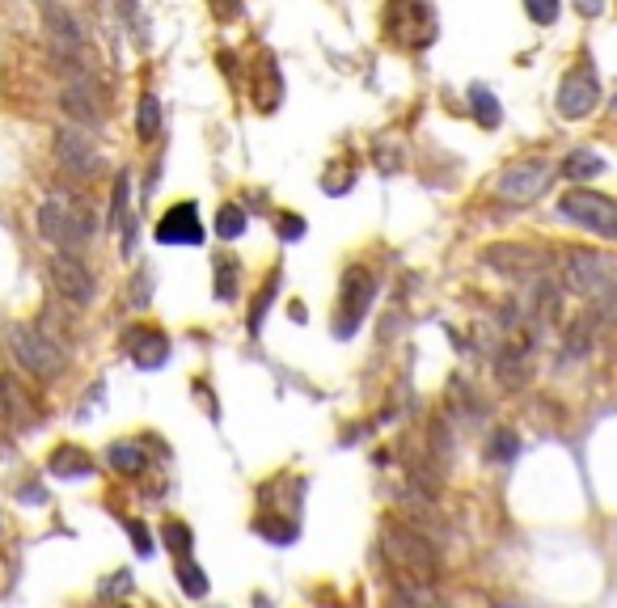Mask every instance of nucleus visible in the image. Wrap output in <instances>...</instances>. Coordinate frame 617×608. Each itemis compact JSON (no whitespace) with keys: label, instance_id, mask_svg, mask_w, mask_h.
I'll return each mask as SVG.
<instances>
[{"label":"nucleus","instance_id":"f257e3e1","mask_svg":"<svg viewBox=\"0 0 617 608\" xmlns=\"http://www.w3.org/2000/svg\"><path fill=\"white\" fill-rule=\"evenodd\" d=\"M562 283L596 300L601 317H617V258L601 249H567L562 254Z\"/></svg>","mask_w":617,"mask_h":608},{"label":"nucleus","instance_id":"f03ea898","mask_svg":"<svg viewBox=\"0 0 617 608\" xmlns=\"http://www.w3.org/2000/svg\"><path fill=\"white\" fill-rule=\"evenodd\" d=\"M34 224H39L42 241L56 246L59 254H68V258H76L94 241V216L72 194H47L39 203V211H34Z\"/></svg>","mask_w":617,"mask_h":608},{"label":"nucleus","instance_id":"7ed1b4c3","mask_svg":"<svg viewBox=\"0 0 617 608\" xmlns=\"http://www.w3.org/2000/svg\"><path fill=\"white\" fill-rule=\"evenodd\" d=\"M380 558L389 562L393 579L432 583L435 570H440L435 545L423 537L415 524H402V520H385V524H380Z\"/></svg>","mask_w":617,"mask_h":608},{"label":"nucleus","instance_id":"20e7f679","mask_svg":"<svg viewBox=\"0 0 617 608\" xmlns=\"http://www.w3.org/2000/svg\"><path fill=\"white\" fill-rule=\"evenodd\" d=\"M4 338H9V346H13L17 363H22L26 372H34L39 380H59L64 368H68L64 346H59L47 330H39V326H22V321H17V326L4 330Z\"/></svg>","mask_w":617,"mask_h":608},{"label":"nucleus","instance_id":"39448f33","mask_svg":"<svg viewBox=\"0 0 617 608\" xmlns=\"http://www.w3.org/2000/svg\"><path fill=\"white\" fill-rule=\"evenodd\" d=\"M377 300V275L368 266H347L343 283H338V313H335V338H351V334L364 326L368 308Z\"/></svg>","mask_w":617,"mask_h":608},{"label":"nucleus","instance_id":"423d86ee","mask_svg":"<svg viewBox=\"0 0 617 608\" xmlns=\"http://www.w3.org/2000/svg\"><path fill=\"white\" fill-rule=\"evenodd\" d=\"M550 182H554V165L550 161H516V165H507L499 174V199L512 203V208H529L537 203L541 194L550 191Z\"/></svg>","mask_w":617,"mask_h":608},{"label":"nucleus","instance_id":"0eeeda50","mask_svg":"<svg viewBox=\"0 0 617 608\" xmlns=\"http://www.w3.org/2000/svg\"><path fill=\"white\" fill-rule=\"evenodd\" d=\"M56 161L59 169L76 182H89L102 174V152L94 144V136L85 131V127H59L56 131Z\"/></svg>","mask_w":617,"mask_h":608},{"label":"nucleus","instance_id":"6e6552de","mask_svg":"<svg viewBox=\"0 0 617 608\" xmlns=\"http://www.w3.org/2000/svg\"><path fill=\"white\" fill-rule=\"evenodd\" d=\"M559 211L571 224H579V228H592V233H601V237H617V199H609V194L579 186V191L562 194Z\"/></svg>","mask_w":617,"mask_h":608},{"label":"nucleus","instance_id":"1a4fd4ad","mask_svg":"<svg viewBox=\"0 0 617 608\" xmlns=\"http://www.w3.org/2000/svg\"><path fill=\"white\" fill-rule=\"evenodd\" d=\"M482 266L495 271V275H512V279H541L550 266V254H541L537 246H520V241H499V246H487L482 254Z\"/></svg>","mask_w":617,"mask_h":608},{"label":"nucleus","instance_id":"9d476101","mask_svg":"<svg viewBox=\"0 0 617 608\" xmlns=\"http://www.w3.org/2000/svg\"><path fill=\"white\" fill-rule=\"evenodd\" d=\"M59 106L64 114L72 119V127H98L106 119V94H102V81L98 76H72L59 94Z\"/></svg>","mask_w":617,"mask_h":608},{"label":"nucleus","instance_id":"9b49d317","mask_svg":"<svg viewBox=\"0 0 617 608\" xmlns=\"http://www.w3.org/2000/svg\"><path fill=\"white\" fill-rule=\"evenodd\" d=\"M47 275H51V288H56L68 304H89V300H94V275L85 271L81 258L56 254V258H51V266H47Z\"/></svg>","mask_w":617,"mask_h":608},{"label":"nucleus","instance_id":"f8f14e48","mask_svg":"<svg viewBox=\"0 0 617 608\" xmlns=\"http://www.w3.org/2000/svg\"><path fill=\"white\" fill-rule=\"evenodd\" d=\"M554 102H559L562 119H588L596 111V102H601V85H596L592 72H571V76H562Z\"/></svg>","mask_w":617,"mask_h":608},{"label":"nucleus","instance_id":"ddd939ff","mask_svg":"<svg viewBox=\"0 0 617 608\" xmlns=\"http://www.w3.org/2000/svg\"><path fill=\"white\" fill-rule=\"evenodd\" d=\"M156 241L161 246H203V224H199L195 203H174L156 224Z\"/></svg>","mask_w":617,"mask_h":608},{"label":"nucleus","instance_id":"4468645a","mask_svg":"<svg viewBox=\"0 0 617 608\" xmlns=\"http://www.w3.org/2000/svg\"><path fill=\"white\" fill-rule=\"evenodd\" d=\"M39 418H42L39 401L30 398L13 376L0 372V423H4V427H13V431H26V427H34Z\"/></svg>","mask_w":617,"mask_h":608},{"label":"nucleus","instance_id":"2eb2a0df","mask_svg":"<svg viewBox=\"0 0 617 608\" xmlns=\"http://www.w3.org/2000/svg\"><path fill=\"white\" fill-rule=\"evenodd\" d=\"M127 355L140 372H153L169 360V338L161 330H131L127 334Z\"/></svg>","mask_w":617,"mask_h":608},{"label":"nucleus","instance_id":"dca6fc26","mask_svg":"<svg viewBox=\"0 0 617 608\" xmlns=\"http://www.w3.org/2000/svg\"><path fill=\"white\" fill-rule=\"evenodd\" d=\"M47 473L56 478H94V460L85 448H72V443H59L51 460H47Z\"/></svg>","mask_w":617,"mask_h":608},{"label":"nucleus","instance_id":"f3484780","mask_svg":"<svg viewBox=\"0 0 617 608\" xmlns=\"http://www.w3.org/2000/svg\"><path fill=\"white\" fill-rule=\"evenodd\" d=\"M596 174H604V156L592 148H576L562 161V178H571V182H592Z\"/></svg>","mask_w":617,"mask_h":608},{"label":"nucleus","instance_id":"a211bd4d","mask_svg":"<svg viewBox=\"0 0 617 608\" xmlns=\"http://www.w3.org/2000/svg\"><path fill=\"white\" fill-rule=\"evenodd\" d=\"M469 106H474V119L487 127V131H495V127L504 123V111H499V102H495V94L487 85H474V89H469Z\"/></svg>","mask_w":617,"mask_h":608},{"label":"nucleus","instance_id":"6ab92c4d","mask_svg":"<svg viewBox=\"0 0 617 608\" xmlns=\"http://www.w3.org/2000/svg\"><path fill=\"white\" fill-rule=\"evenodd\" d=\"M495 368H499V380H504L507 389H520L524 380H529V360H524L520 346H507L504 355L495 360Z\"/></svg>","mask_w":617,"mask_h":608},{"label":"nucleus","instance_id":"aec40b11","mask_svg":"<svg viewBox=\"0 0 617 608\" xmlns=\"http://www.w3.org/2000/svg\"><path fill=\"white\" fill-rule=\"evenodd\" d=\"M136 131H140V139L161 136V102H156L153 94H144L140 106H136Z\"/></svg>","mask_w":617,"mask_h":608},{"label":"nucleus","instance_id":"412c9836","mask_svg":"<svg viewBox=\"0 0 617 608\" xmlns=\"http://www.w3.org/2000/svg\"><path fill=\"white\" fill-rule=\"evenodd\" d=\"M131 211V174H114V191H111V224H131L127 220Z\"/></svg>","mask_w":617,"mask_h":608},{"label":"nucleus","instance_id":"4be33fe9","mask_svg":"<svg viewBox=\"0 0 617 608\" xmlns=\"http://www.w3.org/2000/svg\"><path fill=\"white\" fill-rule=\"evenodd\" d=\"M246 233V211L237 203H225V208L216 211V237H225V241H237Z\"/></svg>","mask_w":617,"mask_h":608},{"label":"nucleus","instance_id":"5701e85b","mask_svg":"<svg viewBox=\"0 0 617 608\" xmlns=\"http://www.w3.org/2000/svg\"><path fill=\"white\" fill-rule=\"evenodd\" d=\"M106 460H111L119 473H140L144 469V452L140 443H114L111 452H106Z\"/></svg>","mask_w":617,"mask_h":608},{"label":"nucleus","instance_id":"b1692460","mask_svg":"<svg viewBox=\"0 0 617 608\" xmlns=\"http://www.w3.org/2000/svg\"><path fill=\"white\" fill-rule=\"evenodd\" d=\"M178 587H183L191 600H199V595H208V575H203L191 558H183V562H178Z\"/></svg>","mask_w":617,"mask_h":608},{"label":"nucleus","instance_id":"393cba45","mask_svg":"<svg viewBox=\"0 0 617 608\" xmlns=\"http://www.w3.org/2000/svg\"><path fill=\"white\" fill-rule=\"evenodd\" d=\"M161 537H165L169 553H178V562H183V558H191V545H195V541H191V528H186V524L169 520V524L161 528Z\"/></svg>","mask_w":617,"mask_h":608},{"label":"nucleus","instance_id":"a878e982","mask_svg":"<svg viewBox=\"0 0 617 608\" xmlns=\"http://www.w3.org/2000/svg\"><path fill=\"white\" fill-rule=\"evenodd\" d=\"M233 279H237V263H233V258H216V296L225 304L237 296V291H233Z\"/></svg>","mask_w":617,"mask_h":608},{"label":"nucleus","instance_id":"bb28decb","mask_svg":"<svg viewBox=\"0 0 617 608\" xmlns=\"http://www.w3.org/2000/svg\"><path fill=\"white\" fill-rule=\"evenodd\" d=\"M280 291V275H271L267 283H263V291H258V300H254V313H250V334L263 330V313L271 308V296Z\"/></svg>","mask_w":617,"mask_h":608},{"label":"nucleus","instance_id":"cd10ccee","mask_svg":"<svg viewBox=\"0 0 617 608\" xmlns=\"http://www.w3.org/2000/svg\"><path fill=\"white\" fill-rule=\"evenodd\" d=\"M516 452H520V440L512 431H495L491 443H487V456H491V460H512Z\"/></svg>","mask_w":617,"mask_h":608},{"label":"nucleus","instance_id":"c85d7f7f","mask_svg":"<svg viewBox=\"0 0 617 608\" xmlns=\"http://www.w3.org/2000/svg\"><path fill=\"white\" fill-rule=\"evenodd\" d=\"M127 532H131V545L140 550V558H148V553H153V541H148V528H144L140 520H127Z\"/></svg>","mask_w":617,"mask_h":608},{"label":"nucleus","instance_id":"c756f323","mask_svg":"<svg viewBox=\"0 0 617 608\" xmlns=\"http://www.w3.org/2000/svg\"><path fill=\"white\" fill-rule=\"evenodd\" d=\"M524 9H529L533 22H554V17H559V4H554V0H529Z\"/></svg>","mask_w":617,"mask_h":608},{"label":"nucleus","instance_id":"7c9ffc66","mask_svg":"<svg viewBox=\"0 0 617 608\" xmlns=\"http://www.w3.org/2000/svg\"><path fill=\"white\" fill-rule=\"evenodd\" d=\"M148 296H153V275L144 271V275H136V283H131V300H136V308H144Z\"/></svg>","mask_w":617,"mask_h":608},{"label":"nucleus","instance_id":"2f4dec72","mask_svg":"<svg viewBox=\"0 0 617 608\" xmlns=\"http://www.w3.org/2000/svg\"><path fill=\"white\" fill-rule=\"evenodd\" d=\"M300 233H305V220H300V216H280V237L283 241H296Z\"/></svg>","mask_w":617,"mask_h":608},{"label":"nucleus","instance_id":"473e14b6","mask_svg":"<svg viewBox=\"0 0 617 608\" xmlns=\"http://www.w3.org/2000/svg\"><path fill=\"white\" fill-rule=\"evenodd\" d=\"M123 592H131V575L127 570H119L111 583H102V595H123Z\"/></svg>","mask_w":617,"mask_h":608}]
</instances>
